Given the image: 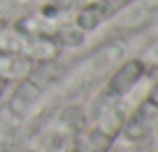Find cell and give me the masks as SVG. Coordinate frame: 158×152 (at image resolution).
<instances>
[{
  "mask_svg": "<svg viewBox=\"0 0 158 152\" xmlns=\"http://www.w3.org/2000/svg\"><path fill=\"white\" fill-rule=\"evenodd\" d=\"M144 72H146V66L142 64L140 58H130L128 62H124L122 66L110 76V80L104 84V88L96 94L90 114H92L94 118H98V116H102L106 110L118 106L120 100L136 86V82H140V78L144 76Z\"/></svg>",
  "mask_w": 158,
  "mask_h": 152,
  "instance_id": "cell-1",
  "label": "cell"
},
{
  "mask_svg": "<svg viewBox=\"0 0 158 152\" xmlns=\"http://www.w3.org/2000/svg\"><path fill=\"white\" fill-rule=\"evenodd\" d=\"M124 122H126V114L120 104L106 110L102 116L96 118V126L88 132V136L76 152H110L112 142L122 132Z\"/></svg>",
  "mask_w": 158,
  "mask_h": 152,
  "instance_id": "cell-2",
  "label": "cell"
},
{
  "mask_svg": "<svg viewBox=\"0 0 158 152\" xmlns=\"http://www.w3.org/2000/svg\"><path fill=\"white\" fill-rule=\"evenodd\" d=\"M158 122V84H154L148 94L142 98L136 110L126 116V122L122 126V132L128 140H140L144 138Z\"/></svg>",
  "mask_w": 158,
  "mask_h": 152,
  "instance_id": "cell-3",
  "label": "cell"
},
{
  "mask_svg": "<svg viewBox=\"0 0 158 152\" xmlns=\"http://www.w3.org/2000/svg\"><path fill=\"white\" fill-rule=\"evenodd\" d=\"M134 0H90L80 8V12L76 14L74 26L80 32H90L96 30L100 24H104L106 20H110L112 16H116L120 10H124L126 6Z\"/></svg>",
  "mask_w": 158,
  "mask_h": 152,
  "instance_id": "cell-4",
  "label": "cell"
},
{
  "mask_svg": "<svg viewBox=\"0 0 158 152\" xmlns=\"http://www.w3.org/2000/svg\"><path fill=\"white\" fill-rule=\"evenodd\" d=\"M140 60H142V64L146 68H158V42L152 44V46L142 54Z\"/></svg>",
  "mask_w": 158,
  "mask_h": 152,
  "instance_id": "cell-5",
  "label": "cell"
}]
</instances>
